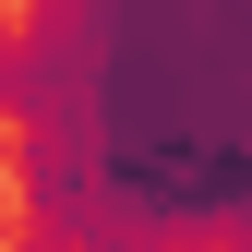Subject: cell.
Segmentation results:
<instances>
[{
	"label": "cell",
	"instance_id": "6da1fadb",
	"mask_svg": "<svg viewBox=\"0 0 252 252\" xmlns=\"http://www.w3.org/2000/svg\"><path fill=\"white\" fill-rule=\"evenodd\" d=\"M240 0H24V228L60 252H240Z\"/></svg>",
	"mask_w": 252,
	"mask_h": 252
},
{
	"label": "cell",
	"instance_id": "7a4b0ae2",
	"mask_svg": "<svg viewBox=\"0 0 252 252\" xmlns=\"http://www.w3.org/2000/svg\"><path fill=\"white\" fill-rule=\"evenodd\" d=\"M0 120H12V0H0Z\"/></svg>",
	"mask_w": 252,
	"mask_h": 252
}]
</instances>
